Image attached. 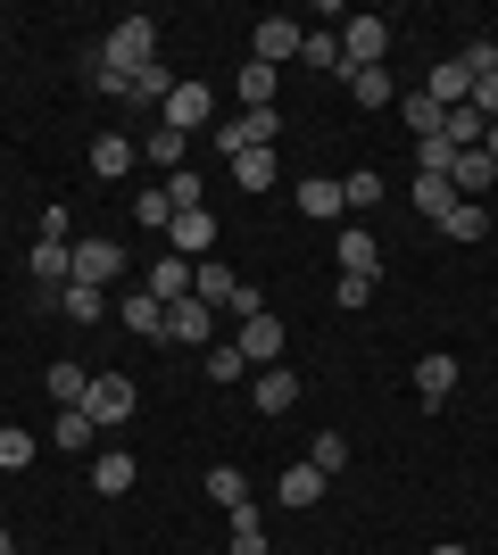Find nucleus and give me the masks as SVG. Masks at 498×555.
<instances>
[{
	"label": "nucleus",
	"mask_w": 498,
	"mask_h": 555,
	"mask_svg": "<svg viewBox=\"0 0 498 555\" xmlns=\"http://www.w3.org/2000/svg\"><path fill=\"white\" fill-rule=\"evenodd\" d=\"M490 175H498V166L482 158V150H457V158H449V191H457V199H474V191H490Z\"/></svg>",
	"instance_id": "22"
},
{
	"label": "nucleus",
	"mask_w": 498,
	"mask_h": 555,
	"mask_svg": "<svg viewBox=\"0 0 498 555\" xmlns=\"http://www.w3.org/2000/svg\"><path fill=\"white\" fill-rule=\"evenodd\" d=\"M316 473H324V481H332V473H341V464H349V440H341V431H316Z\"/></svg>",
	"instance_id": "42"
},
{
	"label": "nucleus",
	"mask_w": 498,
	"mask_h": 555,
	"mask_svg": "<svg viewBox=\"0 0 498 555\" xmlns=\"http://www.w3.org/2000/svg\"><path fill=\"white\" fill-rule=\"evenodd\" d=\"M84 415H92V423H125V415H133V382H125V373H92Z\"/></svg>",
	"instance_id": "11"
},
{
	"label": "nucleus",
	"mask_w": 498,
	"mask_h": 555,
	"mask_svg": "<svg viewBox=\"0 0 498 555\" xmlns=\"http://www.w3.org/2000/svg\"><path fill=\"white\" fill-rule=\"evenodd\" d=\"M25 464H34V431L0 423V473H25Z\"/></svg>",
	"instance_id": "38"
},
{
	"label": "nucleus",
	"mask_w": 498,
	"mask_h": 555,
	"mask_svg": "<svg viewBox=\"0 0 498 555\" xmlns=\"http://www.w3.org/2000/svg\"><path fill=\"white\" fill-rule=\"evenodd\" d=\"M440 232H449V241H482V232H490V208H482V199H457Z\"/></svg>",
	"instance_id": "36"
},
{
	"label": "nucleus",
	"mask_w": 498,
	"mask_h": 555,
	"mask_svg": "<svg viewBox=\"0 0 498 555\" xmlns=\"http://www.w3.org/2000/svg\"><path fill=\"white\" fill-rule=\"evenodd\" d=\"M225 522H233V539H225V555H274V547H266V522H258V506L225 514Z\"/></svg>",
	"instance_id": "30"
},
{
	"label": "nucleus",
	"mask_w": 498,
	"mask_h": 555,
	"mask_svg": "<svg viewBox=\"0 0 498 555\" xmlns=\"http://www.w3.org/2000/svg\"><path fill=\"white\" fill-rule=\"evenodd\" d=\"M490 191H498V175H490Z\"/></svg>",
	"instance_id": "51"
},
{
	"label": "nucleus",
	"mask_w": 498,
	"mask_h": 555,
	"mask_svg": "<svg viewBox=\"0 0 498 555\" xmlns=\"http://www.w3.org/2000/svg\"><path fill=\"white\" fill-rule=\"evenodd\" d=\"M416 208H424L432 224H449V208H457V191H449V175H416Z\"/></svg>",
	"instance_id": "33"
},
{
	"label": "nucleus",
	"mask_w": 498,
	"mask_h": 555,
	"mask_svg": "<svg viewBox=\"0 0 498 555\" xmlns=\"http://www.w3.org/2000/svg\"><path fill=\"white\" fill-rule=\"evenodd\" d=\"M150 299H191V257H158V266H150Z\"/></svg>",
	"instance_id": "26"
},
{
	"label": "nucleus",
	"mask_w": 498,
	"mask_h": 555,
	"mask_svg": "<svg viewBox=\"0 0 498 555\" xmlns=\"http://www.w3.org/2000/svg\"><path fill=\"white\" fill-rule=\"evenodd\" d=\"M241 357H250V365H274V357H283V315H274V307H258V315H241Z\"/></svg>",
	"instance_id": "10"
},
{
	"label": "nucleus",
	"mask_w": 498,
	"mask_h": 555,
	"mask_svg": "<svg viewBox=\"0 0 498 555\" xmlns=\"http://www.w3.org/2000/svg\"><path fill=\"white\" fill-rule=\"evenodd\" d=\"M84 166H92L100 183H125V175L142 166V150H133V141H125V133H100V141H92V158H84Z\"/></svg>",
	"instance_id": "12"
},
{
	"label": "nucleus",
	"mask_w": 498,
	"mask_h": 555,
	"mask_svg": "<svg viewBox=\"0 0 498 555\" xmlns=\"http://www.w3.org/2000/svg\"><path fill=\"white\" fill-rule=\"evenodd\" d=\"M42 241H75V216L59 208V199H50V216H42Z\"/></svg>",
	"instance_id": "47"
},
{
	"label": "nucleus",
	"mask_w": 498,
	"mask_h": 555,
	"mask_svg": "<svg viewBox=\"0 0 498 555\" xmlns=\"http://www.w3.org/2000/svg\"><path fill=\"white\" fill-rule=\"evenodd\" d=\"M374 291H382L374 274H341V282H332V299H341V307H366V299H374Z\"/></svg>",
	"instance_id": "45"
},
{
	"label": "nucleus",
	"mask_w": 498,
	"mask_h": 555,
	"mask_svg": "<svg viewBox=\"0 0 498 555\" xmlns=\"http://www.w3.org/2000/svg\"><path fill=\"white\" fill-rule=\"evenodd\" d=\"M299 59H308L316 75H349V59H341V34H324V25H316L308 42H299Z\"/></svg>",
	"instance_id": "32"
},
{
	"label": "nucleus",
	"mask_w": 498,
	"mask_h": 555,
	"mask_svg": "<svg viewBox=\"0 0 498 555\" xmlns=\"http://www.w3.org/2000/svg\"><path fill=\"white\" fill-rule=\"evenodd\" d=\"M449 390H457V357H416V398L449 406Z\"/></svg>",
	"instance_id": "19"
},
{
	"label": "nucleus",
	"mask_w": 498,
	"mask_h": 555,
	"mask_svg": "<svg viewBox=\"0 0 498 555\" xmlns=\"http://www.w3.org/2000/svg\"><path fill=\"white\" fill-rule=\"evenodd\" d=\"M92 431H100V423L84 415V406H59V415H50V440H59V448H92Z\"/></svg>",
	"instance_id": "34"
},
{
	"label": "nucleus",
	"mask_w": 498,
	"mask_h": 555,
	"mask_svg": "<svg viewBox=\"0 0 498 555\" xmlns=\"http://www.w3.org/2000/svg\"><path fill=\"white\" fill-rule=\"evenodd\" d=\"M233 92H241V108H274L283 75H274V67H258V59H241V83H233Z\"/></svg>",
	"instance_id": "23"
},
{
	"label": "nucleus",
	"mask_w": 498,
	"mask_h": 555,
	"mask_svg": "<svg viewBox=\"0 0 498 555\" xmlns=\"http://www.w3.org/2000/svg\"><path fill=\"white\" fill-rule=\"evenodd\" d=\"M299 216H316V224L349 216V199H341V175H308V183H299Z\"/></svg>",
	"instance_id": "15"
},
{
	"label": "nucleus",
	"mask_w": 498,
	"mask_h": 555,
	"mask_svg": "<svg viewBox=\"0 0 498 555\" xmlns=\"http://www.w3.org/2000/svg\"><path fill=\"white\" fill-rule=\"evenodd\" d=\"M474 108H482V116L498 125V75H482V83H474Z\"/></svg>",
	"instance_id": "48"
},
{
	"label": "nucleus",
	"mask_w": 498,
	"mask_h": 555,
	"mask_svg": "<svg viewBox=\"0 0 498 555\" xmlns=\"http://www.w3.org/2000/svg\"><path fill=\"white\" fill-rule=\"evenodd\" d=\"M117 324L142 332V340H166V299H150V291H125L117 299Z\"/></svg>",
	"instance_id": "13"
},
{
	"label": "nucleus",
	"mask_w": 498,
	"mask_h": 555,
	"mask_svg": "<svg viewBox=\"0 0 498 555\" xmlns=\"http://www.w3.org/2000/svg\"><path fill=\"white\" fill-rule=\"evenodd\" d=\"M50 398H59V406H84V398H92V373L75 365V357H50Z\"/></svg>",
	"instance_id": "25"
},
{
	"label": "nucleus",
	"mask_w": 498,
	"mask_h": 555,
	"mask_svg": "<svg viewBox=\"0 0 498 555\" xmlns=\"http://www.w3.org/2000/svg\"><path fill=\"white\" fill-rule=\"evenodd\" d=\"M191 299L216 307V315H258V307H266L258 291H250L233 266H225V257H200V266H191Z\"/></svg>",
	"instance_id": "1"
},
{
	"label": "nucleus",
	"mask_w": 498,
	"mask_h": 555,
	"mask_svg": "<svg viewBox=\"0 0 498 555\" xmlns=\"http://www.w3.org/2000/svg\"><path fill=\"white\" fill-rule=\"evenodd\" d=\"M34 282H50V291H67V274H75V241H34Z\"/></svg>",
	"instance_id": "17"
},
{
	"label": "nucleus",
	"mask_w": 498,
	"mask_h": 555,
	"mask_svg": "<svg viewBox=\"0 0 498 555\" xmlns=\"http://www.w3.org/2000/svg\"><path fill=\"white\" fill-rule=\"evenodd\" d=\"M117 75H142L158 67V17H117V34H108V50H100Z\"/></svg>",
	"instance_id": "2"
},
{
	"label": "nucleus",
	"mask_w": 498,
	"mask_h": 555,
	"mask_svg": "<svg viewBox=\"0 0 498 555\" xmlns=\"http://www.w3.org/2000/svg\"><path fill=\"white\" fill-rule=\"evenodd\" d=\"M158 125H166V133H216V92H208V83H191V75H183V83H175V92H166V108H158Z\"/></svg>",
	"instance_id": "3"
},
{
	"label": "nucleus",
	"mask_w": 498,
	"mask_h": 555,
	"mask_svg": "<svg viewBox=\"0 0 498 555\" xmlns=\"http://www.w3.org/2000/svg\"><path fill=\"white\" fill-rule=\"evenodd\" d=\"M341 59H349V67H391V25L382 17H341Z\"/></svg>",
	"instance_id": "7"
},
{
	"label": "nucleus",
	"mask_w": 498,
	"mask_h": 555,
	"mask_svg": "<svg viewBox=\"0 0 498 555\" xmlns=\"http://www.w3.org/2000/svg\"><path fill=\"white\" fill-rule=\"evenodd\" d=\"M133 224H150V232H166V224H175V199H166V183L133 199Z\"/></svg>",
	"instance_id": "39"
},
{
	"label": "nucleus",
	"mask_w": 498,
	"mask_h": 555,
	"mask_svg": "<svg viewBox=\"0 0 498 555\" xmlns=\"http://www.w3.org/2000/svg\"><path fill=\"white\" fill-rule=\"evenodd\" d=\"M399 125L416 141H432V133H449V108H440V100H424V92H399Z\"/></svg>",
	"instance_id": "21"
},
{
	"label": "nucleus",
	"mask_w": 498,
	"mask_h": 555,
	"mask_svg": "<svg viewBox=\"0 0 498 555\" xmlns=\"http://www.w3.org/2000/svg\"><path fill=\"white\" fill-rule=\"evenodd\" d=\"M166 199H175V216H183V208H208V183L183 166V175H166Z\"/></svg>",
	"instance_id": "40"
},
{
	"label": "nucleus",
	"mask_w": 498,
	"mask_h": 555,
	"mask_svg": "<svg viewBox=\"0 0 498 555\" xmlns=\"http://www.w3.org/2000/svg\"><path fill=\"white\" fill-rule=\"evenodd\" d=\"M449 133H432V141H416V175H449Z\"/></svg>",
	"instance_id": "44"
},
{
	"label": "nucleus",
	"mask_w": 498,
	"mask_h": 555,
	"mask_svg": "<svg viewBox=\"0 0 498 555\" xmlns=\"http://www.w3.org/2000/svg\"><path fill=\"white\" fill-rule=\"evenodd\" d=\"M457 67L474 75V83H482V75H498V42H490V34H482V42H465V50H457Z\"/></svg>",
	"instance_id": "43"
},
{
	"label": "nucleus",
	"mask_w": 498,
	"mask_h": 555,
	"mask_svg": "<svg viewBox=\"0 0 498 555\" xmlns=\"http://www.w3.org/2000/svg\"><path fill=\"white\" fill-rule=\"evenodd\" d=\"M142 158H158L166 175H183V133H166V125H158V133L142 141Z\"/></svg>",
	"instance_id": "41"
},
{
	"label": "nucleus",
	"mask_w": 498,
	"mask_h": 555,
	"mask_svg": "<svg viewBox=\"0 0 498 555\" xmlns=\"http://www.w3.org/2000/svg\"><path fill=\"white\" fill-rule=\"evenodd\" d=\"M274 141H283V108H241V116L216 125V150H225V158H241V150H274Z\"/></svg>",
	"instance_id": "4"
},
{
	"label": "nucleus",
	"mask_w": 498,
	"mask_h": 555,
	"mask_svg": "<svg viewBox=\"0 0 498 555\" xmlns=\"http://www.w3.org/2000/svg\"><path fill=\"white\" fill-rule=\"evenodd\" d=\"M200 365H208V382H241V373H250V357H241L233 340H216V348H200Z\"/></svg>",
	"instance_id": "37"
},
{
	"label": "nucleus",
	"mask_w": 498,
	"mask_h": 555,
	"mask_svg": "<svg viewBox=\"0 0 498 555\" xmlns=\"http://www.w3.org/2000/svg\"><path fill=\"white\" fill-rule=\"evenodd\" d=\"M341 199H349V216L382 208V175H374V166H357V175H341Z\"/></svg>",
	"instance_id": "35"
},
{
	"label": "nucleus",
	"mask_w": 498,
	"mask_h": 555,
	"mask_svg": "<svg viewBox=\"0 0 498 555\" xmlns=\"http://www.w3.org/2000/svg\"><path fill=\"white\" fill-rule=\"evenodd\" d=\"M166 92H175V75H166V67H142V75H133V100H158V108H166Z\"/></svg>",
	"instance_id": "46"
},
{
	"label": "nucleus",
	"mask_w": 498,
	"mask_h": 555,
	"mask_svg": "<svg viewBox=\"0 0 498 555\" xmlns=\"http://www.w3.org/2000/svg\"><path fill=\"white\" fill-rule=\"evenodd\" d=\"M92 489H100V498H125V489H133V456H125V448L92 456Z\"/></svg>",
	"instance_id": "29"
},
{
	"label": "nucleus",
	"mask_w": 498,
	"mask_h": 555,
	"mask_svg": "<svg viewBox=\"0 0 498 555\" xmlns=\"http://www.w3.org/2000/svg\"><path fill=\"white\" fill-rule=\"evenodd\" d=\"M341 274H382V241L366 224H341Z\"/></svg>",
	"instance_id": "16"
},
{
	"label": "nucleus",
	"mask_w": 498,
	"mask_h": 555,
	"mask_svg": "<svg viewBox=\"0 0 498 555\" xmlns=\"http://www.w3.org/2000/svg\"><path fill=\"white\" fill-rule=\"evenodd\" d=\"M341 83H349V100H357V108H391V100H399V83H391V67H349V75H341Z\"/></svg>",
	"instance_id": "20"
},
{
	"label": "nucleus",
	"mask_w": 498,
	"mask_h": 555,
	"mask_svg": "<svg viewBox=\"0 0 498 555\" xmlns=\"http://www.w3.org/2000/svg\"><path fill=\"white\" fill-rule=\"evenodd\" d=\"M424 100H440V108H465V100H474V75L457 67V59H440V67L424 75Z\"/></svg>",
	"instance_id": "18"
},
{
	"label": "nucleus",
	"mask_w": 498,
	"mask_h": 555,
	"mask_svg": "<svg viewBox=\"0 0 498 555\" xmlns=\"http://www.w3.org/2000/svg\"><path fill=\"white\" fill-rule=\"evenodd\" d=\"M274 175H283V166H274V150H241V158H233V183L250 191V199H258V191H274Z\"/></svg>",
	"instance_id": "27"
},
{
	"label": "nucleus",
	"mask_w": 498,
	"mask_h": 555,
	"mask_svg": "<svg viewBox=\"0 0 498 555\" xmlns=\"http://www.w3.org/2000/svg\"><path fill=\"white\" fill-rule=\"evenodd\" d=\"M250 398H258V415H291V406H299V373H291V365H266Z\"/></svg>",
	"instance_id": "14"
},
{
	"label": "nucleus",
	"mask_w": 498,
	"mask_h": 555,
	"mask_svg": "<svg viewBox=\"0 0 498 555\" xmlns=\"http://www.w3.org/2000/svg\"><path fill=\"white\" fill-rule=\"evenodd\" d=\"M200 489H208V498H216L225 514H241V506H250V481H241V464H208V481H200Z\"/></svg>",
	"instance_id": "28"
},
{
	"label": "nucleus",
	"mask_w": 498,
	"mask_h": 555,
	"mask_svg": "<svg viewBox=\"0 0 498 555\" xmlns=\"http://www.w3.org/2000/svg\"><path fill=\"white\" fill-rule=\"evenodd\" d=\"M432 555H474V547H457V539H440V547H432Z\"/></svg>",
	"instance_id": "49"
},
{
	"label": "nucleus",
	"mask_w": 498,
	"mask_h": 555,
	"mask_svg": "<svg viewBox=\"0 0 498 555\" xmlns=\"http://www.w3.org/2000/svg\"><path fill=\"white\" fill-rule=\"evenodd\" d=\"M166 257H191V266H200V257H216V216H208V208H183L175 224H166Z\"/></svg>",
	"instance_id": "8"
},
{
	"label": "nucleus",
	"mask_w": 498,
	"mask_h": 555,
	"mask_svg": "<svg viewBox=\"0 0 498 555\" xmlns=\"http://www.w3.org/2000/svg\"><path fill=\"white\" fill-rule=\"evenodd\" d=\"M299 42H308V25H299V17H258V25H250V59L274 67V75H283V59H299Z\"/></svg>",
	"instance_id": "5"
},
{
	"label": "nucleus",
	"mask_w": 498,
	"mask_h": 555,
	"mask_svg": "<svg viewBox=\"0 0 498 555\" xmlns=\"http://www.w3.org/2000/svg\"><path fill=\"white\" fill-rule=\"evenodd\" d=\"M274 498H283V506H316V498H324V473H316V464H291L283 481H274Z\"/></svg>",
	"instance_id": "31"
},
{
	"label": "nucleus",
	"mask_w": 498,
	"mask_h": 555,
	"mask_svg": "<svg viewBox=\"0 0 498 555\" xmlns=\"http://www.w3.org/2000/svg\"><path fill=\"white\" fill-rule=\"evenodd\" d=\"M117 274H125V241H108V232H84V241H75V274H67V282H92V291H108Z\"/></svg>",
	"instance_id": "6"
},
{
	"label": "nucleus",
	"mask_w": 498,
	"mask_h": 555,
	"mask_svg": "<svg viewBox=\"0 0 498 555\" xmlns=\"http://www.w3.org/2000/svg\"><path fill=\"white\" fill-rule=\"evenodd\" d=\"M59 315H67V324H100V315H108V291H92V282H67V291H59Z\"/></svg>",
	"instance_id": "24"
},
{
	"label": "nucleus",
	"mask_w": 498,
	"mask_h": 555,
	"mask_svg": "<svg viewBox=\"0 0 498 555\" xmlns=\"http://www.w3.org/2000/svg\"><path fill=\"white\" fill-rule=\"evenodd\" d=\"M166 340H175V348H216V307L175 299V307H166Z\"/></svg>",
	"instance_id": "9"
},
{
	"label": "nucleus",
	"mask_w": 498,
	"mask_h": 555,
	"mask_svg": "<svg viewBox=\"0 0 498 555\" xmlns=\"http://www.w3.org/2000/svg\"><path fill=\"white\" fill-rule=\"evenodd\" d=\"M0 555H17V539H9V531H0Z\"/></svg>",
	"instance_id": "50"
}]
</instances>
